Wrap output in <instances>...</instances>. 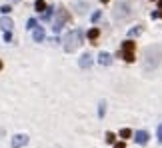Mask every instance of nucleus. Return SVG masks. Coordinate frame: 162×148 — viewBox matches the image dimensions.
I'll list each match as a JSON object with an SVG mask.
<instances>
[{
  "label": "nucleus",
  "instance_id": "nucleus-1",
  "mask_svg": "<svg viewBox=\"0 0 162 148\" xmlns=\"http://www.w3.org/2000/svg\"><path fill=\"white\" fill-rule=\"evenodd\" d=\"M80 40H82V32L80 30H72L66 38H64V50H66V52H74V50L80 46Z\"/></svg>",
  "mask_w": 162,
  "mask_h": 148
},
{
  "label": "nucleus",
  "instance_id": "nucleus-2",
  "mask_svg": "<svg viewBox=\"0 0 162 148\" xmlns=\"http://www.w3.org/2000/svg\"><path fill=\"white\" fill-rule=\"evenodd\" d=\"M160 58H162V48H148L144 66L146 68H156L158 64H160Z\"/></svg>",
  "mask_w": 162,
  "mask_h": 148
},
{
  "label": "nucleus",
  "instance_id": "nucleus-3",
  "mask_svg": "<svg viewBox=\"0 0 162 148\" xmlns=\"http://www.w3.org/2000/svg\"><path fill=\"white\" fill-rule=\"evenodd\" d=\"M132 4L130 2H120L118 6H116V10H114V16L116 18H120V20H124V18H130L132 16Z\"/></svg>",
  "mask_w": 162,
  "mask_h": 148
},
{
  "label": "nucleus",
  "instance_id": "nucleus-4",
  "mask_svg": "<svg viewBox=\"0 0 162 148\" xmlns=\"http://www.w3.org/2000/svg\"><path fill=\"white\" fill-rule=\"evenodd\" d=\"M10 144H12V148H22V146L28 144V136H26V134H16Z\"/></svg>",
  "mask_w": 162,
  "mask_h": 148
},
{
  "label": "nucleus",
  "instance_id": "nucleus-5",
  "mask_svg": "<svg viewBox=\"0 0 162 148\" xmlns=\"http://www.w3.org/2000/svg\"><path fill=\"white\" fill-rule=\"evenodd\" d=\"M64 20H66V12H64V10H60V16H58V18L54 20V24H52V30H54V32H60V30H62Z\"/></svg>",
  "mask_w": 162,
  "mask_h": 148
},
{
  "label": "nucleus",
  "instance_id": "nucleus-6",
  "mask_svg": "<svg viewBox=\"0 0 162 148\" xmlns=\"http://www.w3.org/2000/svg\"><path fill=\"white\" fill-rule=\"evenodd\" d=\"M98 62H100L102 66H108V64L112 62V56H110L108 52H100L98 54Z\"/></svg>",
  "mask_w": 162,
  "mask_h": 148
},
{
  "label": "nucleus",
  "instance_id": "nucleus-7",
  "mask_svg": "<svg viewBox=\"0 0 162 148\" xmlns=\"http://www.w3.org/2000/svg\"><path fill=\"white\" fill-rule=\"evenodd\" d=\"M136 142L138 144H146L148 142V132H144V130H138V132H136Z\"/></svg>",
  "mask_w": 162,
  "mask_h": 148
},
{
  "label": "nucleus",
  "instance_id": "nucleus-8",
  "mask_svg": "<svg viewBox=\"0 0 162 148\" xmlns=\"http://www.w3.org/2000/svg\"><path fill=\"white\" fill-rule=\"evenodd\" d=\"M44 36H46V34H44V30H42V28H34V32H32L34 42H42V40H44Z\"/></svg>",
  "mask_w": 162,
  "mask_h": 148
},
{
  "label": "nucleus",
  "instance_id": "nucleus-9",
  "mask_svg": "<svg viewBox=\"0 0 162 148\" xmlns=\"http://www.w3.org/2000/svg\"><path fill=\"white\" fill-rule=\"evenodd\" d=\"M92 64V56L90 54H82V58H80V68H88Z\"/></svg>",
  "mask_w": 162,
  "mask_h": 148
},
{
  "label": "nucleus",
  "instance_id": "nucleus-10",
  "mask_svg": "<svg viewBox=\"0 0 162 148\" xmlns=\"http://www.w3.org/2000/svg\"><path fill=\"white\" fill-rule=\"evenodd\" d=\"M0 24H2V28H6V30H12V26H14V22H12V18H8V16H2V20H0Z\"/></svg>",
  "mask_w": 162,
  "mask_h": 148
},
{
  "label": "nucleus",
  "instance_id": "nucleus-11",
  "mask_svg": "<svg viewBox=\"0 0 162 148\" xmlns=\"http://www.w3.org/2000/svg\"><path fill=\"white\" fill-rule=\"evenodd\" d=\"M126 52H134V42L132 40H126V42L122 44V54H126Z\"/></svg>",
  "mask_w": 162,
  "mask_h": 148
},
{
  "label": "nucleus",
  "instance_id": "nucleus-12",
  "mask_svg": "<svg viewBox=\"0 0 162 148\" xmlns=\"http://www.w3.org/2000/svg\"><path fill=\"white\" fill-rule=\"evenodd\" d=\"M98 36H100V30H98V28H90V30H88V38H90V40H96Z\"/></svg>",
  "mask_w": 162,
  "mask_h": 148
},
{
  "label": "nucleus",
  "instance_id": "nucleus-13",
  "mask_svg": "<svg viewBox=\"0 0 162 148\" xmlns=\"http://www.w3.org/2000/svg\"><path fill=\"white\" fill-rule=\"evenodd\" d=\"M104 114H106V102H100V104H98V116L104 118Z\"/></svg>",
  "mask_w": 162,
  "mask_h": 148
},
{
  "label": "nucleus",
  "instance_id": "nucleus-14",
  "mask_svg": "<svg viewBox=\"0 0 162 148\" xmlns=\"http://www.w3.org/2000/svg\"><path fill=\"white\" fill-rule=\"evenodd\" d=\"M34 6H36V10H46V2H44V0H36V2H34Z\"/></svg>",
  "mask_w": 162,
  "mask_h": 148
},
{
  "label": "nucleus",
  "instance_id": "nucleus-15",
  "mask_svg": "<svg viewBox=\"0 0 162 148\" xmlns=\"http://www.w3.org/2000/svg\"><path fill=\"white\" fill-rule=\"evenodd\" d=\"M130 36H138V34H142V26H136V28H130Z\"/></svg>",
  "mask_w": 162,
  "mask_h": 148
},
{
  "label": "nucleus",
  "instance_id": "nucleus-16",
  "mask_svg": "<svg viewBox=\"0 0 162 148\" xmlns=\"http://www.w3.org/2000/svg\"><path fill=\"white\" fill-rule=\"evenodd\" d=\"M130 134H132V130H130V128H122V130H120V136H122V138H128Z\"/></svg>",
  "mask_w": 162,
  "mask_h": 148
},
{
  "label": "nucleus",
  "instance_id": "nucleus-17",
  "mask_svg": "<svg viewBox=\"0 0 162 148\" xmlns=\"http://www.w3.org/2000/svg\"><path fill=\"white\" fill-rule=\"evenodd\" d=\"M124 60L126 62H134V52H126L124 54Z\"/></svg>",
  "mask_w": 162,
  "mask_h": 148
},
{
  "label": "nucleus",
  "instance_id": "nucleus-18",
  "mask_svg": "<svg viewBox=\"0 0 162 148\" xmlns=\"http://www.w3.org/2000/svg\"><path fill=\"white\" fill-rule=\"evenodd\" d=\"M114 140H116V136H114L112 132H108V134H106V142H108V144H112Z\"/></svg>",
  "mask_w": 162,
  "mask_h": 148
},
{
  "label": "nucleus",
  "instance_id": "nucleus-19",
  "mask_svg": "<svg viewBox=\"0 0 162 148\" xmlns=\"http://www.w3.org/2000/svg\"><path fill=\"white\" fill-rule=\"evenodd\" d=\"M50 16H52V8H46V10H44V14H42V18H44V20H48Z\"/></svg>",
  "mask_w": 162,
  "mask_h": 148
},
{
  "label": "nucleus",
  "instance_id": "nucleus-20",
  "mask_svg": "<svg viewBox=\"0 0 162 148\" xmlns=\"http://www.w3.org/2000/svg\"><path fill=\"white\" fill-rule=\"evenodd\" d=\"M26 28H28V30H34V28H36V20L30 18V20H28V26H26Z\"/></svg>",
  "mask_w": 162,
  "mask_h": 148
},
{
  "label": "nucleus",
  "instance_id": "nucleus-21",
  "mask_svg": "<svg viewBox=\"0 0 162 148\" xmlns=\"http://www.w3.org/2000/svg\"><path fill=\"white\" fill-rule=\"evenodd\" d=\"M10 10H12V8H10V6H0V12H2V14H8V12H10Z\"/></svg>",
  "mask_w": 162,
  "mask_h": 148
},
{
  "label": "nucleus",
  "instance_id": "nucleus-22",
  "mask_svg": "<svg viewBox=\"0 0 162 148\" xmlns=\"http://www.w3.org/2000/svg\"><path fill=\"white\" fill-rule=\"evenodd\" d=\"M4 40H6V42L12 40V32H10V30H6V32H4Z\"/></svg>",
  "mask_w": 162,
  "mask_h": 148
},
{
  "label": "nucleus",
  "instance_id": "nucleus-23",
  "mask_svg": "<svg viewBox=\"0 0 162 148\" xmlns=\"http://www.w3.org/2000/svg\"><path fill=\"white\" fill-rule=\"evenodd\" d=\"M158 142H162V124L158 126Z\"/></svg>",
  "mask_w": 162,
  "mask_h": 148
},
{
  "label": "nucleus",
  "instance_id": "nucleus-24",
  "mask_svg": "<svg viewBox=\"0 0 162 148\" xmlns=\"http://www.w3.org/2000/svg\"><path fill=\"white\" fill-rule=\"evenodd\" d=\"M98 18H100V12H94V14H92V22H96Z\"/></svg>",
  "mask_w": 162,
  "mask_h": 148
},
{
  "label": "nucleus",
  "instance_id": "nucleus-25",
  "mask_svg": "<svg viewBox=\"0 0 162 148\" xmlns=\"http://www.w3.org/2000/svg\"><path fill=\"white\" fill-rule=\"evenodd\" d=\"M114 148H124V142H118V144H114Z\"/></svg>",
  "mask_w": 162,
  "mask_h": 148
},
{
  "label": "nucleus",
  "instance_id": "nucleus-26",
  "mask_svg": "<svg viewBox=\"0 0 162 148\" xmlns=\"http://www.w3.org/2000/svg\"><path fill=\"white\" fill-rule=\"evenodd\" d=\"M0 70H2V60H0Z\"/></svg>",
  "mask_w": 162,
  "mask_h": 148
},
{
  "label": "nucleus",
  "instance_id": "nucleus-27",
  "mask_svg": "<svg viewBox=\"0 0 162 148\" xmlns=\"http://www.w3.org/2000/svg\"><path fill=\"white\" fill-rule=\"evenodd\" d=\"M12 2H20V0H12Z\"/></svg>",
  "mask_w": 162,
  "mask_h": 148
},
{
  "label": "nucleus",
  "instance_id": "nucleus-28",
  "mask_svg": "<svg viewBox=\"0 0 162 148\" xmlns=\"http://www.w3.org/2000/svg\"><path fill=\"white\" fill-rule=\"evenodd\" d=\"M160 8H162V0H160Z\"/></svg>",
  "mask_w": 162,
  "mask_h": 148
},
{
  "label": "nucleus",
  "instance_id": "nucleus-29",
  "mask_svg": "<svg viewBox=\"0 0 162 148\" xmlns=\"http://www.w3.org/2000/svg\"><path fill=\"white\" fill-rule=\"evenodd\" d=\"M102 2H108V0H102Z\"/></svg>",
  "mask_w": 162,
  "mask_h": 148
},
{
  "label": "nucleus",
  "instance_id": "nucleus-30",
  "mask_svg": "<svg viewBox=\"0 0 162 148\" xmlns=\"http://www.w3.org/2000/svg\"><path fill=\"white\" fill-rule=\"evenodd\" d=\"M160 14H162V12H160Z\"/></svg>",
  "mask_w": 162,
  "mask_h": 148
}]
</instances>
